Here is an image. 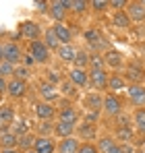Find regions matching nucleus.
Returning <instances> with one entry per match:
<instances>
[{"label":"nucleus","mask_w":145,"mask_h":153,"mask_svg":"<svg viewBox=\"0 0 145 153\" xmlns=\"http://www.w3.org/2000/svg\"><path fill=\"white\" fill-rule=\"evenodd\" d=\"M6 91H8V81L0 76V95H4Z\"/></svg>","instance_id":"09e8293b"},{"label":"nucleus","mask_w":145,"mask_h":153,"mask_svg":"<svg viewBox=\"0 0 145 153\" xmlns=\"http://www.w3.org/2000/svg\"><path fill=\"white\" fill-rule=\"evenodd\" d=\"M126 15L131 21H145V2H129Z\"/></svg>","instance_id":"a211bd4d"},{"label":"nucleus","mask_w":145,"mask_h":153,"mask_svg":"<svg viewBox=\"0 0 145 153\" xmlns=\"http://www.w3.org/2000/svg\"><path fill=\"white\" fill-rule=\"evenodd\" d=\"M29 54L35 60V64H48V60H50V50L42 39L29 44Z\"/></svg>","instance_id":"f03ea898"},{"label":"nucleus","mask_w":145,"mask_h":153,"mask_svg":"<svg viewBox=\"0 0 145 153\" xmlns=\"http://www.w3.org/2000/svg\"><path fill=\"white\" fill-rule=\"evenodd\" d=\"M102 39H104V37H102V33H99L97 29H87V31H85V42H87L89 46H97Z\"/></svg>","instance_id":"c9c22d12"},{"label":"nucleus","mask_w":145,"mask_h":153,"mask_svg":"<svg viewBox=\"0 0 145 153\" xmlns=\"http://www.w3.org/2000/svg\"><path fill=\"white\" fill-rule=\"evenodd\" d=\"M23 64L25 66H33V64H35V60L31 58V54H25L23 56Z\"/></svg>","instance_id":"8fccbe9b"},{"label":"nucleus","mask_w":145,"mask_h":153,"mask_svg":"<svg viewBox=\"0 0 145 153\" xmlns=\"http://www.w3.org/2000/svg\"><path fill=\"white\" fill-rule=\"evenodd\" d=\"M75 130H77L75 124L56 120V124H54V137L56 139H69V137H75Z\"/></svg>","instance_id":"6ab92c4d"},{"label":"nucleus","mask_w":145,"mask_h":153,"mask_svg":"<svg viewBox=\"0 0 145 153\" xmlns=\"http://www.w3.org/2000/svg\"><path fill=\"white\" fill-rule=\"evenodd\" d=\"M135 153H145V151H135Z\"/></svg>","instance_id":"4d7b16f0"},{"label":"nucleus","mask_w":145,"mask_h":153,"mask_svg":"<svg viewBox=\"0 0 145 153\" xmlns=\"http://www.w3.org/2000/svg\"><path fill=\"white\" fill-rule=\"evenodd\" d=\"M27 76H29V68H27V66H17V71H15V79L27 81Z\"/></svg>","instance_id":"a18cd8bd"},{"label":"nucleus","mask_w":145,"mask_h":153,"mask_svg":"<svg viewBox=\"0 0 145 153\" xmlns=\"http://www.w3.org/2000/svg\"><path fill=\"white\" fill-rule=\"evenodd\" d=\"M114 139H116L118 143H133V139H135V130H133V126L116 128V130H114Z\"/></svg>","instance_id":"cd10ccee"},{"label":"nucleus","mask_w":145,"mask_h":153,"mask_svg":"<svg viewBox=\"0 0 145 153\" xmlns=\"http://www.w3.org/2000/svg\"><path fill=\"white\" fill-rule=\"evenodd\" d=\"M83 105H85V112H102L104 110V97L102 93L91 91L83 97Z\"/></svg>","instance_id":"9b49d317"},{"label":"nucleus","mask_w":145,"mask_h":153,"mask_svg":"<svg viewBox=\"0 0 145 153\" xmlns=\"http://www.w3.org/2000/svg\"><path fill=\"white\" fill-rule=\"evenodd\" d=\"M81 147V141L77 137H69V139H60L56 145V153H77Z\"/></svg>","instance_id":"2eb2a0df"},{"label":"nucleus","mask_w":145,"mask_h":153,"mask_svg":"<svg viewBox=\"0 0 145 153\" xmlns=\"http://www.w3.org/2000/svg\"><path fill=\"white\" fill-rule=\"evenodd\" d=\"M116 145H118V143H116V139H114V137H110V134H106V137L97 139V151H99V153H110Z\"/></svg>","instance_id":"bb28decb"},{"label":"nucleus","mask_w":145,"mask_h":153,"mask_svg":"<svg viewBox=\"0 0 145 153\" xmlns=\"http://www.w3.org/2000/svg\"><path fill=\"white\" fill-rule=\"evenodd\" d=\"M27 81H21V79H8V91H6V95L8 97H13V100H23L25 95H27Z\"/></svg>","instance_id":"0eeeda50"},{"label":"nucleus","mask_w":145,"mask_h":153,"mask_svg":"<svg viewBox=\"0 0 145 153\" xmlns=\"http://www.w3.org/2000/svg\"><path fill=\"white\" fill-rule=\"evenodd\" d=\"M56 120H60V122H69V124H75L77 126V122H79V112H77V108L75 105H62V108H58V116H56Z\"/></svg>","instance_id":"ddd939ff"},{"label":"nucleus","mask_w":145,"mask_h":153,"mask_svg":"<svg viewBox=\"0 0 145 153\" xmlns=\"http://www.w3.org/2000/svg\"><path fill=\"white\" fill-rule=\"evenodd\" d=\"M33 110H35V116L40 118V122L42 120H56V116H58L56 105L54 103H48V102H37L33 105Z\"/></svg>","instance_id":"423d86ee"},{"label":"nucleus","mask_w":145,"mask_h":153,"mask_svg":"<svg viewBox=\"0 0 145 153\" xmlns=\"http://www.w3.org/2000/svg\"><path fill=\"white\" fill-rule=\"evenodd\" d=\"M110 6H112V8H116V10H122L124 6H129V2H126V0H112V2H110Z\"/></svg>","instance_id":"de8ad7c7"},{"label":"nucleus","mask_w":145,"mask_h":153,"mask_svg":"<svg viewBox=\"0 0 145 153\" xmlns=\"http://www.w3.org/2000/svg\"><path fill=\"white\" fill-rule=\"evenodd\" d=\"M126 76L133 81V85H141V81L145 79V71L141 66H135V64H131L129 68H126Z\"/></svg>","instance_id":"c85d7f7f"},{"label":"nucleus","mask_w":145,"mask_h":153,"mask_svg":"<svg viewBox=\"0 0 145 153\" xmlns=\"http://www.w3.org/2000/svg\"><path fill=\"white\" fill-rule=\"evenodd\" d=\"M33 6H35L37 13H46V10H50V2H42V0L33 2Z\"/></svg>","instance_id":"49530a36"},{"label":"nucleus","mask_w":145,"mask_h":153,"mask_svg":"<svg viewBox=\"0 0 145 153\" xmlns=\"http://www.w3.org/2000/svg\"><path fill=\"white\" fill-rule=\"evenodd\" d=\"M133 124H135V130L145 137V108H137V110H135V114H133Z\"/></svg>","instance_id":"a878e982"},{"label":"nucleus","mask_w":145,"mask_h":153,"mask_svg":"<svg viewBox=\"0 0 145 153\" xmlns=\"http://www.w3.org/2000/svg\"><path fill=\"white\" fill-rule=\"evenodd\" d=\"M23 50H21V46L19 44H15V42H6L4 44V58L2 60H6V62H10V64H15V66H21V62H23Z\"/></svg>","instance_id":"20e7f679"},{"label":"nucleus","mask_w":145,"mask_h":153,"mask_svg":"<svg viewBox=\"0 0 145 153\" xmlns=\"http://www.w3.org/2000/svg\"><path fill=\"white\" fill-rule=\"evenodd\" d=\"M126 95H129V102L135 108H145V87L143 85H133L131 83L126 87Z\"/></svg>","instance_id":"6e6552de"},{"label":"nucleus","mask_w":145,"mask_h":153,"mask_svg":"<svg viewBox=\"0 0 145 153\" xmlns=\"http://www.w3.org/2000/svg\"><path fill=\"white\" fill-rule=\"evenodd\" d=\"M15 71H17L15 64L6 62V60H0V76L2 79H13L15 76Z\"/></svg>","instance_id":"72a5a7b5"},{"label":"nucleus","mask_w":145,"mask_h":153,"mask_svg":"<svg viewBox=\"0 0 145 153\" xmlns=\"http://www.w3.org/2000/svg\"><path fill=\"white\" fill-rule=\"evenodd\" d=\"M89 60L91 56L85 50H77V56H75V62H72V68H81V71H87L89 68Z\"/></svg>","instance_id":"393cba45"},{"label":"nucleus","mask_w":145,"mask_h":153,"mask_svg":"<svg viewBox=\"0 0 145 153\" xmlns=\"http://www.w3.org/2000/svg\"><path fill=\"white\" fill-rule=\"evenodd\" d=\"M104 114L110 118H116L122 114V102L116 93H106L104 95Z\"/></svg>","instance_id":"7ed1b4c3"},{"label":"nucleus","mask_w":145,"mask_h":153,"mask_svg":"<svg viewBox=\"0 0 145 153\" xmlns=\"http://www.w3.org/2000/svg\"><path fill=\"white\" fill-rule=\"evenodd\" d=\"M54 27V31H56V35H58V39H60V44H71L72 42V29L67 23H56Z\"/></svg>","instance_id":"4be33fe9"},{"label":"nucleus","mask_w":145,"mask_h":153,"mask_svg":"<svg viewBox=\"0 0 145 153\" xmlns=\"http://www.w3.org/2000/svg\"><path fill=\"white\" fill-rule=\"evenodd\" d=\"M124 87H129V85H126V79L122 75H110V81H108V89L110 91H120Z\"/></svg>","instance_id":"473e14b6"},{"label":"nucleus","mask_w":145,"mask_h":153,"mask_svg":"<svg viewBox=\"0 0 145 153\" xmlns=\"http://www.w3.org/2000/svg\"><path fill=\"white\" fill-rule=\"evenodd\" d=\"M54 124H56V120H42L35 128V134L37 137H52L54 134Z\"/></svg>","instance_id":"7c9ffc66"},{"label":"nucleus","mask_w":145,"mask_h":153,"mask_svg":"<svg viewBox=\"0 0 145 153\" xmlns=\"http://www.w3.org/2000/svg\"><path fill=\"white\" fill-rule=\"evenodd\" d=\"M75 137H77L79 141H83V143H91V141H96V139H97L96 124H87V122L79 124L77 130H75Z\"/></svg>","instance_id":"9d476101"},{"label":"nucleus","mask_w":145,"mask_h":153,"mask_svg":"<svg viewBox=\"0 0 145 153\" xmlns=\"http://www.w3.org/2000/svg\"><path fill=\"white\" fill-rule=\"evenodd\" d=\"M64 4H67V8L71 13H77V15H83L89 8V2L87 0H64Z\"/></svg>","instance_id":"c756f323"},{"label":"nucleus","mask_w":145,"mask_h":153,"mask_svg":"<svg viewBox=\"0 0 145 153\" xmlns=\"http://www.w3.org/2000/svg\"><path fill=\"white\" fill-rule=\"evenodd\" d=\"M89 6H91L96 13H104V10L110 6V2H108V0H91V2H89Z\"/></svg>","instance_id":"a19ab883"},{"label":"nucleus","mask_w":145,"mask_h":153,"mask_svg":"<svg viewBox=\"0 0 145 153\" xmlns=\"http://www.w3.org/2000/svg\"><path fill=\"white\" fill-rule=\"evenodd\" d=\"M10 130H13L17 137H23V134H27V132H31V130H29V126H27L25 122H15V124L10 126Z\"/></svg>","instance_id":"ea45409f"},{"label":"nucleus","mask_w":145,"mask_h":153,"mask_svg":"<svg viewBox=\"0 0 145 153\" xmlns=\"http://www.w3.org/2000/svg\"><path fill=\"white\" fill-rule=\"evenodd\" d=\"M25 153H35V149H31V151H25Z\"/></svg>","instance_id":"5fc2aeb1"},{"label":"nucleus","mask_w":145,"mask_h":153,"mask_svg":"<svg viewBox=\"0 0 145 153\" xmlns=\"http://www.w3.org/2000/svg\"><path fill=\"white\" fill-rule=\"evenodd\" d=\"M110 153H124V151H122V147H120V143H118V145H116V147H114Z\"/></svg>","instance_id":"603ef678"},{"label":"nucleus","mask_w":145,"mask_h":153,"mask_svg":"<svg viewBox=\"0 0 145 153\" xmlns=\"http://www.w3.org/2000/svg\"><path fill=\"white\" fill-rule=\"evenodd\" d=\"M48 13H50V17H52L56 23H64L69 8H67L64 0H52V2H50V10H48Z\"/></svg>","instance_id":"f8f14e48"},{"label":"nucleus","mask_w":145,"mask_h":153,"mask_svg":"<svg viewBox=\"0 0 145 153\" xmlns=\"http://www.w3.org/2000/svg\"><path fill=\"white\" fill-rule=\"evenodd\" d=\"M56 56L62 60V62H75V56H77V50L72 44H62L58 50H56Z\"/></svg>","instance_id":"5701e85b"},{"label":"nucleus","mask_w":145,"mask_h":153,"mask_svg":"<svg viewBox=\"0 0 145 153\" xmlns=\"http://www.w3.org/2000/svg\"><path fill=\"white\" fill-rule=\"evenodd\" d=\"M17 147H19V137L10 128L2 130L0 132V149H17Z\"/></svg>","instance_id":"dca6fc26"},{"label":"nucleus","mask_w":145,"mask_h":153,"mask_svg":"<svg viewBox=\"0 0 145 153\" xmlns=\"http://www.w3.org/2000/svg\"><path fill=\"white\" fill-rule=\"evenodd\" d=\"M0 153H23V151L17 147V149H0Z\"/></svg>","instance_id":"3c124183"},{"label":"nucleus","mask_w":145,"mask_h":153,"mask_svg":"<svg viewBox=\"0 0 145 153\" xmlns=\"http://www.w3.org/2000/svg\"><path fill=\"white\" fill-rule=\"evenodd\" d=\"M99 114H102V112H85L83 122H87V124H96L97 120H99Z\"/></svg>","instance_id":"c03bdc74"},{"label":"nucleus","mask_w":145,"mask_h":153,"mask_svg":"<svg viewBox=\"0 0 145 153\" xmlns=\"http://www.w3.org/2000/svg\"><path fill=\"white\" fill-rule=\"evenodd\" d=\"M114 120H116V128H129V126H133V116L120 114V116H116Z\"/></svg>","instance_id":"58836bf2"},{"label":"nucleus","mask_w":145,"mask_h":153,"mask_svg":"<svg viewBox=\"0 0 145 153\" xmlns=\"http://www.w3.org/2000/svg\"><path fill=\"white\" fill-rule=\"evenodd\" d=\"M19 35L31 44V42L42 39V37H44V31H42V27H40L37 21H23V23L19 25Z\"/></svg>","instance_id":"f257e3e1"},{"label":"nucleus","mask_w":145,"mask_h":153,"mask_svg":"<svg viewBox=\"0 0 145 153\" xmlns=\"http://www.w3.org/2000/svg\"><path fill=\"white\" fill-rule=\"evenodd\" d=\"M104 62L110 68H120L124 60H122V54L118 50H108V52H104Z\"/></svg>","instance_id":"412c9836"},{"label":"nucleus","mask_w":145,"mask_h":153,"mask_svg":"<svg viewBox=\"0 0 145 153\" xmlns=\"http://www.w3.org/2000/svg\"><path fill=\"white\" fill-rule=\"evenodd\" d=\"M42 42L48 46V50H58L62 44H60V39H58V35H56V31H54V27H48V29H44V37H42Z\"/></svg>","instance_id":"aec40b11"},{"label":"nucleus","mask_w":145,"mask_h":153,"mask_svg":"<svg viewBox=\"0 0 145 153\" xmlns=\"http://www.w3.org/2000/svg\"><path fill=\"white\" fill-rule=\"evenodd\" d=\"M0 114H2V118L6 120V124H8V126H13V124H15V108H13V105L4 103V105L0 108Z\"/></svg>","instance_id":"f704fd0d"},{"label":"nucleus","mask_w":145,"mask_h":153,"mask_svg":"<svg viewBox=\"0 0 145 153\" xmlns=\"http://www.w3.org/2000/svg\"><path fill=\"white\" fill-rule=\"evenodd\" d=\"M104 66H106V62H104V54H93L91 60H89V71H102Z\"/></svg>","instance_id":"4c0bfd02"},{"label":"nucleus","mask_w":145,"mask_h":153,"mask_svg":"<svg viewBox=\"0 0 145 153\" xmlns=\"http://www.w3.org/2000/svg\"><path fill=\"white\" fill-rule=\"evenodd\" d=\"M69 81L75 87H89V71H81V68H71L69 71Z\"/></svg>","instance_id":"4468645a"},{"label":"nucleus","mask_w":145,"mask_h":153,"mask_svg":"<svg viewBox=\"0 0 145 153\" xmlns=\"http://www.w3.org/2000/svg\"><path fill=\"white\" fill-rule=\"evenodd\" d=\"M4 58V44H0V60Z\"/></svg>","instance_id":"864d4df0"},{"label":"nucleus","mask_w":145,"mask_h":153,"mask_svg":"<svg viewBox=\"0 0 145 153\" xmlns=\"http://www.w3.org/2000/svg\"><path fill=\"white\" fill-rule=\"evenodd\" d=\"M112 23L116 27H120V29H126V27H131V19H129V15H126V10H116L114 13V17H112Z\"/></svg>","instance_id":"2f4dec72"},{"label":"nucleus","mask_w":145,"mask_h":153,"mask_svg":"<svg viewBox=\"0 0 145 153\" xmlns=\"http://www.w3.org/2000/svg\"><path fill=\"white\" fill-rule=\"evenodd\" d=\"M37 93H40L42 102H48V103H54L58 97H60L58 87L52 85V83H48V81H40V85H37Z\"/></svg>","instance_id":"39448f33"},{"label":"nucleus","mask_w":145,"mask_h":153,"mask_svg":"<svg viewBox=\"0 0 145 153\" xmlns=\"http://www.w3.org/2000/svg\"><path fill=\"white\" fill-rule=\"evenodd\" d=\"M143 151H145V141H143Z\"/></svg>","instance_id":"6e6d98bb"},{"label":"nucleus","mask_w":145,"mask_h":153,"mask_svg":"<svg viewBox=\"0 0 145 153\" xmlns=\"http://www.w3.org/2000/svg\"><path fill=\"white\" fill-rule=\"evenodd\" d=\"M46 81H48V83H52V85H56V87H58V85H60V83H62L64 79H62V76H60V75H58L56 71H48V73H46Z\"/></svg>","instance_id":"79ce46f5"},{"label":"nucleus","mask_w":145,"mask_h":153,"mask_svg":"<svg viewBox=\"0 0 145 153\" xmlns=\"http://www.w3.org/2000/svg\"><path fill=\"white\" fill-rule=\"evenodd\" d=\"M58 89H60V95H71V97H75V95H77V87L72 85L71 81H67V79L58 85Z\"/></svg>","instance_id":"e433bc0d"},{"label":"nucleus","mask_w":145,"mask_h":153,"mask_svg":"<svg viewBox=\"0 0 145 153\" xmlns=\"http://www.w3.org/2000/svg\"><path fill=\"white\" fill-rule=\"evenodd\" d=\"M108 81H110V75L104 68L102 71H89V85L96 91H106L108 89Z\"/></svg>","instance_id":"1a4fd4ad"},{"label":"nucleus","mask_w":145,"mask_h":153,"mask_svg":"<svg viewBox=\"0 0 145 153\" xmlns=\"http://www.w3.org/2000/svg\"><path fill=\"white\" fill-rule=\"evenodd\" d=\"M56 141L52 139V137H37V141H35V153H56Z\"/></svg>","instance_id":"f3484780"},{"label":"nucleus","mask_w":145,"mask_h":153,"mask_svg":"<svg viewBox=\"0 0 145 153\" xmlns=\"http://www.w3.org/2000/svg\"><path fill=\"white\" fill-rule=\"evenodd\" d=\"M77 153H99V151H97V145H93V143H81Z\"/></svg>","instance_id":"37998d69"},{"label":"nucleus","mask_w":145,"mask_h":153,"mask_svg":"<svg viewBox=\"0 0 145 153\" xmlns=\"http://www.w3.org/2000/svg\"><path fill=\"white\" fill-rule=\"evenodd\" d=\"M35 141H37V134L35 132H27L23 137H19V149L21 151H31L33 147H35Z\"/></svg>","instance_id":"b1692460"}]
</instances>
